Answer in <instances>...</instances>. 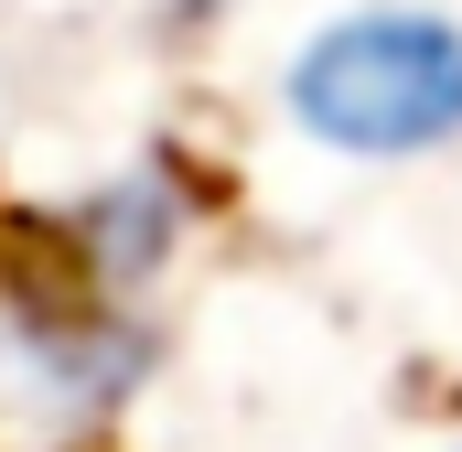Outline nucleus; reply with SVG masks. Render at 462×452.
<instances>
[{
  "label": "nucleus",
  "mask_w": 462,
  "mask_h": 452,
  "mask_svg": "<svg viewBox=\"0 0 462 452\" xmlns=\"http://www.w3.org/2000/svg\"><path fill=\"white\" fill-rule=\"evenodd\" d=\"M291 118L345 162H420L462 140V22L345 11L291 54Z\"/></svg>",
  "instance_id": "f257e3e1"
}]
</instances>
